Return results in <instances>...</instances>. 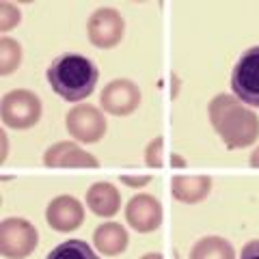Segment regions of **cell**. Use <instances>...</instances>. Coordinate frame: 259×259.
<instances>
[{
    "label": "cell",
    "mask_w": 259,
    "mask_h": 259,
    "mask_svg": "<svg viewBox=\"0 0 259 259\" xmlns=\"http://www.w3.org/2000/svg\"><path fill=\"white\" fill-rule=\"evenodd\" d=\"M209 121L229 149L253 145L259 136V119L233 95H216L209 104Z\"/></svg>",
    "instance_id": "cell-1"
},
{
    "label": "cell",
    "mask_w": 259,
    "mask_h": 259,
    "mask_svg": "<svg viewBox=\"0 0 259 259\" xmlns=\"http://www.w3.org/2000/svg\"><path fill=\"white\" fill-rule=\"evenodd\" d=\"M48 82L52 91L59 93L67 102H80L95 91L97 84V67L91 59L82 54H61L48 67Z\"/></svg>",
    "instance_id": "cell-2"
},
{
    "label": "cell",
    "mask_w": 259,
    "mask_h": 259,
    "mask_svg": "<svg viewBox=\"0 0 259 259\" xmlns=\"http://www.w3.org/2000/svg\"><path fill=\"white\" fill-rule=\"evenodd\" d=\"M0 115L9 127L26 130L35 125L41 117V102L35 93L26 91V89H15L3 97Z\"/></svg>",
    "instance_id": "cell-3"
},
{
    "label": "cell",
    "mask_w": 259,
    "mask_h": 259,
    "mask_svg": "<svg viewBox=\"0 0 259 259\" xmlns=\"http://www.w3.org/2000/svg\"><path fill=\"white\" fill-rule=\"evenodd\" d=\"M37 246V229L24 218H5L0 223V253L7 259H24Z\"/></svg>",
    "instance_id": "cell-4"
},
{
    "label": "cell",
    "mask_w": 259,
    "mask_h": 259,
    "mask_svg": "<svg viewBox=\"0 0 259 259\" xmlns=\"http://www.w3.org/2000/svg\"><path fill=\"white\" fill-rule=\"evenodd\" d=\"M231 89L242 104L259 108V46L250 48L238 59L231 71Z\"/></svg>",
    "instance_id": "cell-5"
},
{
    "label": "cell",
    "mask_w": 259,
    "mask_h": 259,
    "mask_svg": "<svg viewBox=\"0 0 259 259\" xmlns=\"http://www.w3.org/2000/svg\"><path fill=\"white\" fill-rule=\"evenodd\" d=\"M87 30H89V39H91L95 48H102V50L115 48L123 39V30H125L123 15L117 9L102 7V9H97L91 15Z\"/></svg>",
    "instance_id": "cell-6"
},
{
    "label": "cell",
    "mask_w": 259,
    "mask_h": 259,
    "mask_svg": "<svg viewBox=\"0 0 259 259\" xmlns=\"http://www.w3.org/2000/svg\"><path fill=\"white\" fill-rule=\"evenodd\" d=\"M65 125L74 139L82 143H97L106 132V119L100 110L89 106V104H80V106L71 108L65 117Z\"/></svg>",
    "instance_id": "cell-7"
},
{
    "label": "cell",
    "mask_w": 259,
    "mask_h": 259,
    "mask_svg": "<svg viewBox=\"0 0 259 259\" xmlns=\"http://www.w3.org/2000/svg\"><path fill=\"white\" fill-rule=\"evenodd\" d=\"M100 104L102 108L110 112V115H117V117H123L130 115L139 108L141 104V91L132 80H112V82L102 91L100 97Z\"/></svg>",
    "instance_id": "cell-8"
},
{
    "label": "cell",
    "mask_w": 259,
    "mask_h": 259,
    "mask_svg": "<svg viewBox=\"0 0 259 259\" xmlns=\"http://www.w3.org/2000/svg\"><path fill=\"white\" fill-rule=\"evenodd\" d=\"M125 218L139 233L156 231L162 225V205L151 194H136L127 201Z\"/></svg>",
    "instance_id": "cell-9"
},
{
    "label": "cell",
    "mask_w": 259,
    "mask_h": 259,
    "mask_svg": "<svg viewBox=\"0 0 259 259\" xmlns=\"http://www.w3.org/2000/svg\"><path fill=\"white\" fill-rule=\"evenodd\" d=\"M46 218H48V225L56 231H74L78 229L84 221V207L80 205V201L74 197H56L54 201H50V205L46 209Z\"/></svg>",
    "instance_id": "cell-10"
},
{
    "label": "cell",
    "mask_w": 259,
    "mask_h": 259,
    "mask_svg": "<svg viewBox=\"0 0 259 259\" xmlns=\"http://www.w3.org/2000/svg\"><path fill=\"white\" fill-rule=\"evenodd\" d=\"M46 166H100L91 153H87L84 149H80L74 143H56L44 156Z\"/></svg>",
    "instance_id": "cell-11"
},
{
    "label": "cell",
    "mask_w": 259,
    "mask_h": 259,
    "mask_svg": "<svg viewBox=\"0 0 259 259\" xmlns=\"http://www.w3.org/2000/svg\"><path fill=\"white\" fill-rule=\"evenodd\" d=\"M87 205L95 216H115L121 207V194L112 184L97 182L87 192Z\"/></svg>",
    "instance_id": "cell-12"
},
{
    "label": "cell",
    "mask_w": 259,
    "mask_h": 259,
    "mask_svg": "<svg viewBox=\"0 0 259 259\" xmlns=\"http://www.w3.org/2000/svg\"><path fill=\"white\" fill-rule=\"evenodd\" d=\"M209 188L212 180L207 175H177L171 182L173 197L182 203H199L209 194Z\"/></svg>",
    "instance_id": "cell-13"
},
{
    "label": "cell",
    "mask_w": 259,
    "mask_h": 259,
    "mask_svg": "<svg viewBox=\"0 0 259 259\" xmlns=\"http://www.w3.org/2000/svg\"><path fill=\"white\" fill-rule=\"evenodd\" d=\"M127 231L119 223H104L93 233V244L102 255H119L127 248Z\"/></svg>",
    "instance_id": "cell-14"
},
{
    "label": "cell",
    "mask_w": 259,
    "mask_h": 259,
    "mask_svg": "<svg viewBox=\"0 0 259 259\" xmlns=\"http://www.w3.org/2000/svg\"><path fill=\"white\" fill-rule=\"evenodd\" d=\"M190 259H236V250L225 238H201L190 250Z\"/></svg>",
    "instance_id": "cell-15"
},
{
    "label": "cell",
    "mask_w": 259,
    "mask_h": 259,
    "mask_svg": "<svg viewBox=\"0 0 259 259\" xmlns=\"http://www.w3.org/2000/svg\"><path fill=\"white\" fill-rule=\"evenodd\" d=\"M46 259H97L93 248L82 240H67L54 246Z\"/></svg>",
    "instance_id": "cell-16"
},
{
    "label": "cell",
    "mask_w": 259,
    "mask_h": 259,
    "mask_svg": "<svg viewBox=\"0 0 259 259\" xmlns=\"http://www.w3.org/2000/svg\"><path fill=\"white\" fill-rule=\"evenodd\" d=\"M20 61H22V46L9 37L0 39V74L3 76L13 74L18 69Z\"/></svg>",
    "instance_id": "cell-17"
},
{
    "label": "cell",
    "mask_w": 259,
    "mask_h": 259,
    "mask_svg": "<svg viewBox=\"0 0 259 259\" xmlns=\"http://www.w3.org/2000/svg\"><path fill=\"white\" fill-rule=\"evenodd\" d=\"M20 24V11L9 3H0V30L7 32Z\"/></svg>",
    "instance_id": "cell-18"
},
{
    "label": "cell",
    "mask_w": 259,
    "mask_h": 259,
    "mask_svg": "<svg viewBox=\"0 0 259 259\" xmlns=\"http://www.w3.org/2000/svg\"><path fill=\"white\" fill-rule=\"evenodd\" d=\"M162 149H164V141H162V136L153 139L147 145V151H145V162H147V166H151V168H160L162 166Z\"/></svg>",
    "instance_id": "cell-19"
},
{
    "label": "cell",
    "mask_w": 259,
    "mask_h": 259,
    "mask_svg": "<svg viewBox=\"0 0 259 259\" xmlns=\"http://www.w3.org/2000/svg\"><path fill=\"white\" fill-rule=\"evenodd\" d=\"M240 259H259V240H250L248 244L242 248Z\"/></svg>",
    "instance_id": "cell-20"
},
{
    "label": "cell",
    "mask_w": 259,
    "mask_h": 259,
    "mask_svg": "<svg viewBox=\"0 0 259 259\" xmlns=\"http://www.w3.org/2000/svg\"><path fill=\"white\" fill-rule=\"evenodd\" d=\"M121 182L125 186H132V188H141V186L149 184V177L147 175H141V177H130V175H121Z\"/></svg>",
    "instance_id": "cell-21"
},
{
    "label": "cell",
    "mask_w": 259,
    "mask_h": 259,
    "mask_svg": "<svg viewBox=\"0 0 259 259\" xmlns=\"http://www.w3.org/2000/svg\"><path fill=\"white\" fill-rule=\"evenodd\" d=\"M171 164H173V166H180V168H184V166H186V162L180 158V153H173V156H171Z\"/></svg>",
    "instance_id": "cell-22"
},
{
    "label": "cell",
    "mask_w": 259,
    "mask_h": 259,
    "mask_svg": "<svg viewBox=\"0 0 259 259\" xmlns=\"http://www.w3.org/2000/svg\"><path fill=\"white\" fill-rule=\"evenodd\" d=\"M250 166H259V147L250 153Z\"/></svg>",
    "instance_id": "cell-23"
},
{
    "label": "cell",
    "mask_w": 259,
    "mask_h": 259,
    "mask_svg": "<svg viewBox=\"0 0 259 259\" xmlns=\"http://www.w3.org/2000/svg\"><path fill=\"white\" fill-rule=\"evenodd\" d=\"M143 259H162V255H160V253H147Z\"/></svg>",
    "instance_id": "cell-24"
}]
</instances>
